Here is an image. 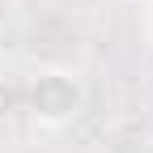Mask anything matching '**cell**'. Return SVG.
Returning a JSON list of instances; mask_svg holds the SVG:
<instances>
[{
	"label": "cell",
	"mask_w": 153,
	"mask_h": 153,
	"mask_svg": "<svg viewBox=\"0 0 153 153\" xmlns=\"http://www.w3.org/2000/svg\"><path fill=\"white\" fill-rule=\"evenodd\" d=\"M22 106V89H17L13 76H0V119H9V115Z\"/></svg>",
	"instance_id": "obj_2"
},
{
	"label": "cell",
	"mask_w": 153,
	"mask_h": 153,
	"mask_svg": "<svg viewBox=\"0 0 153 153\" xmlns=\"http://www.w3.org/2000/svg\"><path fill=\"white\" fill-rule=\"evenodd\" d=\"M26 98H30V115H34L38 123L60 128V123H68L72 115L81 111L85 89H81V81H76L72 72H64V68H43V72H34Z\"/></svg>",
	"instance_id": "obj_1"
},
{
	"label": "cell",
	"mask_w": 153,
	"mask_h": 153,
	"mask_svg": "<svg viewBox=\"0 0 153 153\" xmlns=\"http://www.w3.org/2000/svg\"><path fill=\"white\" fill-rule=\"evenodd\" d=\"M136 4H153V0H136Z\"/></svg>",
	"instance_id": "obj_3"
}]
</instances>
